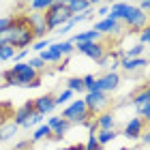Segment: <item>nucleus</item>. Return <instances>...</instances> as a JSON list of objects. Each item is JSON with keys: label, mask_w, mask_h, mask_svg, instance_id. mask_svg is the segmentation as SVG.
Instances as JSON below:
<instances>
[{"label": "nucleus", "mask_w": 150, "mask_h": 150, "mask_svg": "<svg viewBox=\"0 0 150 150\" xmlns=\"http://www.w3.org/2000/svg\"><path fill=\"white\" fill-rule=\"evenodd\" d=\"M32 114H35V103H32V101H26L22 107H17V110L13 112V118H11V120H13V125L24 127Z\"/></svg>", "instance_id": "nucleus-11"}, {"label": "nucleus", "mask_w": 150, "mask_h": 150, "mask_svg": "<svg viewBox=\"0 0 150 150\" xmlns=\"http://www.w3.org/2000/svg\"><path fill=\"white\" fill-rule=\"evenodd\" d=\"M50 45H52V41H50V39H41V41H35V43L30 45V52H37V54H41L43 50H47Z\"/></svg>", "instance_id": "nucleus-30"}, {"label": "nucleus", "mask_w": 150, "mask_h": 150, "mask_svg": "<svg viewBox=\"0 0 150 150\" xmlns=\"http://www.w3.org/2000/svg\"><path fill=\"white\" fill-rule=\"evenodd\" d=\"M60 118H64L67 122H71V125H81V122H86V120H92L94 116L88 114L84 99H75V101H71L69 105L62 107Z\"/></svg>", "instance_id": "nucleus-3"}, {"label": "nucleus", "mask_w": 150, "mask_h": 150, "mask_svg": "<svg viewBox=\"0 0 150 150\" xmlns=\"http://www.w3.org/2000/svg\"><path fill=\"white\" fill-rule=\"evenodd\" d=\"M39 125H43V116L35 112V114H32L30 118H28V122L24 125V129H35V127H39Z\"/></svg>", "instance_id": "nucleus-31"}, {"label": "nucleus", "mask_w": 150, "mask_h": 150, "mask_svg": "<svg viewBox=\"0 0 150 150\" xmlns=\"http://www.w3.org/2000/svg\"><path fill=\"white\" fill-rule=\"evenodd\" d=\"M144 50H146V45H142V43H135V45H131V47H129V50H125V52H127V58L131 60V58H142Z\"/></svg>", "instance_id": "nucleus-28"}, {"label": "nucleus", "mask_w": 150, "mask_h": 150, "mask_svg": "<svg viewBox=\"0 0 150 150\" xmlns=\"http://www.w3.org/2000/svg\"><path fill=\"white\" fill-rule=\"evenodd\" d=\"M137 43H142V45H150V22H148L146 28L139 32V41H137Z\"/></svg>", "instance_id": "nucleus-34"}, {"label": "nucleus", "mask_w": 150, "mask_h": 150, "mask_svg": "<svg viewBox=\"0 0 150 150\" xmlns=\"http://www.w3.org/2000/svg\"><path fill=\"white\" fill-rule=\"evenodd\" d=\"M52 45H54V50H58L60 54H62V58H64V60L69 58L71 54H75V45L71 43L69 39H64V41H58V43H52Z\"/></svg>", "instance_id": "nucleus-22"}, {"label": "nucleus", "mask_w": 150, "mask_h": 150, "mask_svg": "<svg viewBox=\"0 0 150 150\" xmlns=\"http://www.w3.org/2000/svg\"><path fill=\"white\" fill-rule=\"evenodd\" d=\"M39 86H41V77H39V79H35V81L30 84V88H39Z\"/></svg>", "instance_id": "nucleus-46"}, {"label": "nucleus", "mask_w": 150, "mask_h": 150, "mask_svg": "<svg viewBox=\"0 0 150 150\" xmlns=\"http://www.w3.org/2000/svg\"><path fill=\"white\" fill-rule=\"evenodd\" d=\"M28 67H30V69H35L39 75L45 71V62H43V60H41L39 56H35V58H28Z\"/></svg>", "instance_id": "nucleus-29"}, {"label": "nucleus", "mask_w": 150, "mask_h": 150, "mask_svg": "<svg viewBox=\"0 0 150 150\" xmlns=\"http://www.w3.org/2000/svg\"><path fill=\"white\" fill-rule=\"evenodd\" d=\"M110 62H112V58L107 56V52H105V56L97 60V67H101V69H107V64H110Z\"/></svg>", "instance_id": "nucleus-42"}, {"label": "nucleus", "mask_w": 150, "mask_h": 150, "mask_svg": "<svg viewBox=\"0 0 150 150\" xmlns=\"http://www.w3.org/2000/svg\"><path fill=\"white\" fill-rule=\"evenodd\" d=\"M43 139H52V129L47 125H39L35 129V133H32L30 142H32V144H37V142H43Z\"/></svg>", "instance_id": "nucleus-20"}, {"label": "nucleus", "mask_w": 150, "mask_h": 150, "mask_svg": "<svg viewBox=\"0 0 150 150\" xmlns=\"http://www.w3.org/2000/svg\"><path fill=\"white\" fill-rule=\"evenodd\" d=\"M69 129H71V122H67V120L62 118V122H60V125L52 131V139H54V142H60V139L67 135V131H69Z\"/></svg>", "instance_id": "nucleus-25"}, {"label": "nucleus", "mask_w": 150, "mask_h": 150, "mask_svg": "<svg viewBox=\"0 0 150 150\" xmlns=\"http://www.w3.org/2000/svg\"><path fill=\"white\" fill-rule=\"evenodd\" d=\"M103 39V35H99L97 30H84V32H75V35L69 39L73 45H77V43H97V41Z\"/></svg>", "instance_id": "nucleus-13"}, {"label": "nucleus", "mask_w": 150, "mask_h": 150, "mask_svg": "<svg viewBox=\"0 0 150 150\" xmlns=\"http://www.w3.org/2000/svg\"><path fill=\"white\" fill-rule=\"evenodd\" d=\"M139 139H142V144H144L146 148H150V127H146V131L142 133V137H139Z\"/></svg>", "instance_id": "nucleus-40"}, {"label": "nucleus", "mask_w": 150, "mask_h": 150, "mask_svg": "<svg viewBox=\"0 0 150 150\" xmlns=\"http://www.w3.org/2000/svg\"><path fill=\"white\" fill-rule=\"evenodd\" d=\"M32 148V142L30 139H24V142H19V144L15 146V150H30Z\"/></svg>", "instance_id": "nucleus-43"}, {"label": "nucleus", "mask_w": 150, "mask_h": 150, "mask_svg": "<svg viewBox=\"0 0 150 150\" xmlns=\"http://www.w3.org/2000/svg\"><path fill=\"white\" fill-rule=\"evenodd\" d=\"M35 103V112L41 114V116H52L54 110H56V94H52V92H47V94H41L39 99L32 101Z\"/></svg>", "instance_id": "nucleus-9"}, {"label": "nucleus", "mask_w": 150, "mask_h": 150, "mask_svg": "<svg viewBox=\"0 0 150 150\" xmlns=\"http://www.w3.org/2000/svg\"><path fill=\"white\" fill-rule=\"evenodd\" d=\"M120 135L118 129H107V131H97V142L101 146H105V144H110V142H114L116 137Z\"/></svg>", "instance_id": "nucleus-21"}, {"label": "nucleus", "mask_w": 150, "mask_h": 150, "mask_svg": "<svg viewBox=\"0 0 150 150\" xmlns=\"http://www.w3.org/2000/svg\"><path fill=\"white\" fill-rule=\"evenodd\" d=\"M144 67H148V60L142 56V58H125V60H120V69L122 71H127V73H135V71H139V69H144Z\"/></svg>", "instance_id": "nucleus-15"}, {"label": "nucleus", "mask_w": 150, "mask_h": 150, "mask_svg": "<svg viewBox=\"0 0 150 150\" xmlns=\"http://www.w3.org/2000/svg\"><path fill=\"white\" fill-rule=\"evenodd\" d=\"M64 84H67V90H71L73 94H86V88H84L81 77H69Z\"/></svg>", "instance_id": "nucleus-23"}, {"label": "nucleus", "mask_w": 150, "mask_h": 150, "mask_svg": "<svg viewBox=\"0 0 150 150\" xmlns=\"http://www.w3.org/2000/svg\"><path fill=\"white\" fill-rule=\"evenodd\" d=\"M81 81H84V88H86V92H94V81H97V77H94V75H84V77H81Z\"/></svg>", "instance_id": "nucleus-33"}, {"label": "nucleus", "mask_w": 150, "mask_h": 150, "mask_svg": "<svg viewBox=\"0 0 150 150\" xmlns=\"http://www.w3.org/2000/svg\"><path fill=\"white\" fill-rule=\"evenodd\" d=\"M71 30H73V24L69 22V24H64L62 28H58V30H56V35H58V37H64V35H69Z\"/></svg>", "instance_id": "nucleus-39"}, {"label": "nucleus", "mask_w": 150, "mask_h": 150, "mask_svg": "<svg viewBox=\"0 0 150 150\" xmlns=\"http://www.w3.org/2000/svg\"><path fill=\"white\" fill-rule=\"evenodd\" d=\"M9 30H11V47H15V50H30V45L37 41L26 15H13V24Z\"/></svg>", "instance_id": "nucleus-1"}, {"label": "nucleus", "mask_w": 150, "mask_h": 150, "mask_svg": "<svg viewBox=\"0 0 150 150\" xmlns=\"http://www.w3.org/2000/svg\"><path fill=\"white\" fill-rule=\"evenodd\" d=\"M75 52H79L81 56H88V58H92L94 62H97L99 58H103L105 56V43H101V41H97V43H77L75 45Z\"/></svg>", "instance_id": "nucleus-8"}, {"label": "nucleus", "mask_w": 150, "mask_h": 150, "mask_svg": "<svg viewBox=\"0 0 150 150\" xmlns=\"http://www.w3.org/2000/svg\"><path fill=\"white\" fill-rule=\"evenodd\" d=\"M97 15H99L101 19H105L107 15H110V4H99V6H97Z\"/></svg>", "instance_id": "nucleus-38"}, {"label": "nucleus", "mask_w": 150, "mask_h": 150, "mask_svg": "<svg viewBox=\"0 0 150 150\" xmlns=\"http://www.w3.org/2000/svg\"><path fill=\"white\" fill-rule=\"evenodd\" d=\"M26 19H28V26L32 30V35H35L37 41L45 39V35L50 30H47V22H45V13H26Z\"/></svg>", "instance_id": "nucleus-7"}, {"label": "nucleus", "mask_w": 150, "mask_h": 150, "mask_svg": "<svg viewBox=\"0 0 150 150\" xmlns=\"http://www.w3.org/2000/svg\"><path fill=\"white\" fill-rule=\"evenodd\" d=\"M69 150H84V144H75V146H69Z\"/></svg>", "instance_id": "nucleus-45"}, {"label": "nucleus", "mask_w": 150, "mask_h": 150, "mask_svg": "<svg viewBox=\"0 0 150 150\" xmlns=\"http://www.w3.org/2000/svg\"><path fill=\"white\" fill-rule=\"evenodd\" d=\"M92 6V2L88 0H69L67 2V9L71 11V15H79V13H86L88 9Z\"/></svg>", "instance_id": "nucleus-19"}, {"label": "nucleus", "mask_w": 150, "mask_h": 150, "mask_svg": "<svg viewBox=\"0 0 150 150\" xmlns=\"http://www.w3.org/2000/svg\"><path fill=\"white\" fill-rule=\"evenodd\" d=\"M81 22H88L86 13H79V15H73V17H71V24H73V26H77V24H81Z\"/></svg>", "instance_id": "nucleus-41"}, {"label": "nucleus", "mask_w": 150, "mask_h": 150, "mask_svg": "<svg viewBox=\"0 0 150 150\" xmlns=\"http://www.w3.org/2000/svg\"><path fill=\"white\" fill-rule=\"evenodd\" d=\"M120 73H103L99 75L97 81H94V92H105V94H112L118 90L120 86Z\"/></svg>", "instance_id": "nucleus-6"}, {"label": "nucleus", "mask_w": 150, "mask_h": 150, "mask_svg": "<svg viewBox=\"0 0 150 150\" xmlns=\"http://www.w3.org/2000/svg\"><path fill=\"white\" fill-rule=\"evenodd\" d=\"M0 84H2V73H0Z\"/></svg>", "instance_id": "nucleus-49"}, {"label": "nucleus", "mask_w": 150, "mask_h": 150, "mask_svg": "<svg viewBox=\"0 0 150 150\" xmlns=\"http://www.w3.org/2000/svg\"><path fill=\"white\" fill-rule=\"evenodd\" d=\"M144 131H146L144 120H142L139 116H133V118H129V122L125 125V129H122V133H120V135H125L127 139H139Z\"/></svg>", "instance_id": "nucleus-10"}, {"label": "nucleus", "mask_w": 150, "mask_h": 150, "mask_svg": "<svg viewBox=\"0 0 150 150\" xmlns=\"http://www.w3.org/2000/svg\"><path fill=\"white\" fill-rule=\"evenodd\" d=\"M19 127L13 125V120H6V122H0V144L2 142H9L13 135H17Z\"/></svg>", "instance_id": "nucleus-18"}, {"label": "nucleus", "mask_w": 150, "mask_h": 150, "mask_svg": "<svg viewBox=\"0 0 150 150\" xmlns=\"http://www.w3.org/2000/svg\"><path fill=\"white\" fill-rule=\"evenodd\" d=\"M84 150H103V146L97 142V135H88V142L84 144Z\"/></svg>", "instance_id": "nucleus-32"}, {"label": "nucleus", "mask_w": 150, "mask_h": 150, "mask_svg": "<svg viewBox=\"0 0 150 150\" xmlns=\"http://www.w3.org/2000/svg\"><path fill=\"white\" fill-rule=\"evenodd\" d=\"M122 24H125V28L129 32H137L139 35V32L148 26V13L139 11L137 4H131L129 11H127V15H125V19H122Z\"/></svg>", "instance_id": "nucleus-4"}, {"label": "nucleus", "mask_w": 150, "mask_h": 150, "mask_svg": "<svg viewBox=\"0 0 150 150\" xmlns=\"http://www.w3.org/2000/svg\"><path fill=\"white\" fill-rule=\"evenodd\" d=\"M71 11L67 9V2H62V0H54L52 6L45 11V22H47V30H58L62 28L64 24L71 22Z\"/></svg>", "instance_id": "nucleus-2"}, {"label": "nucleus", "mask_w": 150, "mask_h": 150, "mask_svg": "<svg viewBox=\"0 0 150 150\" xmlns=\"http://www.w3.org/2000/svg\"><path fill=\"white\" fill-rule=\"evenodd\" d=\"M146 90H148V92H150V79H148V84H146Z\"/></svg>", "instance_id": "nucleus-47"}, {"label": "nucleus", "mask_w": 150, "mask_h": 150, "mask_svg": "<svg viewBox=\"0 0 150 150\" xmlns=\"http://www.w3.org/2000/svg\"><path fill=\"white\" fill-rule=\"evenodd\" d=\"M71 101H73V92H71V90H67V88H64L62 92H58V94H56V105H58V107L69 105Z\"/></svg>", "instance_id": "nucleus-27"}, {"label": "nucleus", "mask_w": 150, "mask_h": 150, "mask_svg": "<svg viewBox=\"0 0 150 150\" xmlns=\"http://www.w3.org/2000/svg\"><path fill=\"white\" fill-rule=\"evenodd\" d=\"M137 9L144 11V13H148V11H150V0H142V2L137 4Z\"/></svg>", "instance_id": "nucleus-44"}, {"label": "nucleus", "mask_w": 150, "mask_h": 150, "mask_svg": "<svg viewBox=\"0 0 150 150\" xmlns=\"http://www.w3.org/2000/svg\"><path fill=\"white\" fill-rule=\"evenodd\" d=\"M139 118L144 120V125H146V127H150V103H148L144 110L139 112Z\"/></svg>", "instance_id": "nucleus-37"}, {"label": "nucleus", "mask_w": 150, "mask_h": 150, "mask_svg": "<svg viewBox=\"0 0 150 150\" xmlns=\"http://www.w3.org/2000/svg\"><path fill=\"white\" fill-rule=\"evenodd\" d=\"M129 2H114V4H110V19H114V22H122L125 19V15H127V11H129Z\"/></svg>", "instance_id": "nucleus-16"}, {"label": "nucleus", "mask_w": 150, "mask_h": 150, "mask_svg": "<svg viewBox=\"0 0 150 150\" xmlns=\"http://www.w3.org/2000/svg\"><path fill=\"white\" fill-rule=\"evenodd\" d=\"M11 24H13V15H4V17H0V32H4Z\"/></svg>", "instance_id": "nucleus-36"}, {"label": "nucleus", "mask_w": 150, "mask_h": 150, "mask_svg": "<svg viewBox=\"0 0 150 150\" xmlns=\"http://www.w3.org/2000/svg\"><path fill=\"white\" fill-rule=\"evenodd\" d=\"M17 50L11 45H0V62H6V60H13L15 58Z\"/></svg>", "instance_id": "nucleus-26"}, {"label": "nucleus", "mask_w": 150, "mask_h": 150, "mask_svg": "<svg viewBox=\"0 0 150 150\" xmlns=\"http://www.w3.org/2000/svg\"><path fill=\"white\" fill-rule=\"evenodd\" d=\"M39 58L43 60L45 64H47V62H50V64H60V62L64 60V58H62V54H60L58 50H54V45H50L47 50H43V52L39 54Z\"/></svg>", "instance_id": "nucleus-17"}, {"label": "nucleus", "mask_w": 150, "mask_h": 150, "mask_svg": "<svg viewBox=\"0 0 150 150\" xmlns=\"http://www.w3.org/2000/svg\"><path fill=\"white\" fill-rule=\"evenodd\" d=\"M148 60H150V56H148Z\"/></svg>", "instance_id": "nucleus-51"}, {"label": "nucleus", "mask_w": 150, "mask_h": 150, "mask_svg": "<svg viewBox=\"0 0 150 150\" xmlns=\"http://www.w3.org/2000/svg\"><path fill=\"white\" fill-rule=\"evenodd\" d=\"M94 125H97L99 131H107V129H116V116L114 112L110 110H105V112H101L94 116Z\"/></svg>", "instance_id": "nucleus-12"}, {"label": "nucleus", "mask_w": 150, "mask_h": 150, "mask_svg": "<svg viewBox=\"0 0 150 150\" xmlns=\"http://www.w3.org/2000/svg\"><path fill=\"white\" fill-rule=\"evenodd\" d=\"M28 56H30V50H19V52L15 54V58H13V62H26Z\"/></svg>", "instance_id": "nucleus-35"}, {"label": "nucleus", "mask_w": 150, "mask_h": 150, "mask_svg": "<svg viewBox=\"0 0 150 150\" xmlns=\"http://www.w3.org/2000/svg\"><path fill=\"white\" fill-rule=\"evenodd\" d=\"M84 103H86V110L90 116H97L101 112H105V107L112 103L110 101V94H105V92H86L84 97Z\"/></svg>", "instance_id": "nucleus-5"}, {"label": "nucleus", "mask_w": 150, "mask_h": 150, "mask_svg": "<svg viewBox=\"0 0 150 150\" xmlns=\"http://www.w3.org/2000/svg\"><path fill=\"white\" fill-rule=\"evenodd\" d=\"M129 150H137V148H129Z\"/></svg>", "instance_id": "nucleus-50"}, {"label": "nucleus", "mask_w": 150, "mask_h": 150, "mask_svg": "<svg viewBox=\"0 0 150 150\" xmlns=\"http://www.w3.org/2000/svg\"><path fill=\"white\" fill-rule=\"evenodd\" d=\"M131 103H133L135 112H137V116H139V112H142V110H144V107L150 103V92L146 90V86H142L137 92H133V97H131Z\"/></svg>", "instance_id": "nucleus-14"}, {"label": "nucleus", "mask_w": 150, "mask_h": 150, "mask_svg": "<svg viewBox=\"0 0 150 150\" xmlns=\"http://www.w3.org/2000/svg\"><path fill=\"white\" fill-rule=\"evenodd\" d=\"M58 150H69V146H62V148H58Z\"/></svg>", "instance_id": "nucleus-48"}, {"label": "nucleus", "mask_w": 150, "mask_h": 150, "mask_svg": "<svg viewBox=\"0 0 150 150\" xmlns=\"http://www.w3.org/2000/svg\"><path fill=\"white\" fill-rule=\"evenodd\" d=\"M52 2L54 0H32V2H28L26 6H28V11H32V13H45L52 6Z\"/></svg>", "instance_id": "nucleus-24"}]
</instances>
